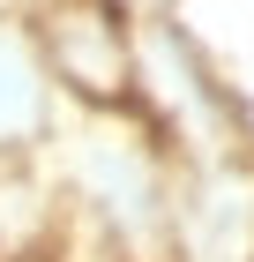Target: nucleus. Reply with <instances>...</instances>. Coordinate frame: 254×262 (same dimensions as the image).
<instances>
[{"instance_id":"1","label":"nucleus","mask_w":254,"mask_h":262,"mask_svg":"<svg viewBox=\"0 0 254 262\" xmlns=\"http://www.w3.org/2000/svg\"><path fill=\"white\" fill-rule=\"evenodd\" d=\"M179 262H254V150L179 172Z\"/></svg>"},{"instance_id":"2","label":"nucleus","mask_w":254,"mask_h":262,"mask_svg":"<svg viewBox=\"0 0 254 262\" xmlns=\"http://www.w3.org/2000/svg\"><path fill=\"white\" fill-rule=\"evenodd\" d=\"M53 120V68L30 53L22 30H0V158H15Z\"/></svg>"}]
</instances>
